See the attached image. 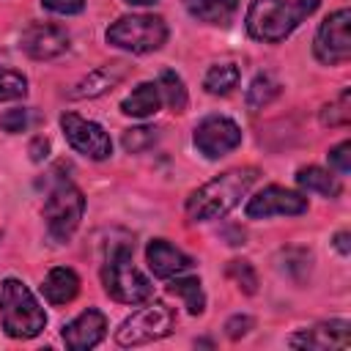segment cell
<instances>
[{
	"instance_id": "1",
	"label": "cell",
	"mask_w": 351,
	"mask_h": 351,
	"mask_svg": "<svg viewBox=\"0 0 351 351\" xmlns=\"http://www.w3.org/2000/svg\"><path fill=\"white\" fill-rule=\"evenodd\" d=\"M255 178H258V170L255 167H233V170H225L222 176L211 178L208 184H203L200 189H195L186 197V217L192 222H208V219L225 217L250 192V186L255 184Z\"/></svg>"
},
{
	"instance_id": "2",
	"label": "cell",
	"mask_w": 351,
	"mask_h": 351,
	"mask_svg": "<svg viewBox=\"0 0 351 351\" xmlns=\"http://www.w3.org/2000/svg\"><path fill=\"white\" fill-rule=\"evenodd\" d=\"M321 0H252L247 8V33L258 41L277 44L288 38Z\"/></svg>"
},
{
	"instance_id": "3",
	"label": "cell",
	"mask_w": 351,
	"mask_h": 351,
	"mask_svg": "<svg viewBox=\"0 0 351 351\" xmlns=\"http://www.w3.org/2000/svg\"><path fill=\"white\" fill-rule=\"evenodd\" d=\"M0 321L8 337L30 340L47 326V313L22 280H3L0 285Z\"/></svg>"
},
{
	"instance_id": "4",
	"label": "cell",
	"mask_w": 351,
	"mask_h": 351,
	"mask_svg": "<svg viewBox=\"0 0 351 351\" xmlns=\"http://www.w3.org/2000/svg\"><path fill=\"white\" fill-rule=\"evenodd\" d=\"M101 282L104 291L123 304H140L145 299H151L154 285L132 266V247L129 244H115L107 252L104 269H101Z\"/></svg>"
},
{
	"instance_id": "5",
	"label": "cell",
	"mask_w": 351,
	"mask_h": 351,
	"mask_svg": "<svg viewBox=\"0 0 351 351\" xmlns=\"http://www.w3.org/2000/svg\"><path fill=\"white\" fill-rule=\"evenodd\" d=\"M107 41L118 49L145 55V52L159 49L167 41V25H165V19H159L154 14L121 16L118 22H112L107 27Z\"/></svg>"
},
{
	"instance_id": "6",
	"label": "cell",
	"mask_w": 351,
	"mask_h": 351,
	"mask_svg": "<svg viewBox=\"0 0 351 351\" xmlns=\"http://www.w3.org/2000/svg\"><path fill=\"white\" fill-rule=\"evenodd\" d=\"M82 211H85L82 192L71 181H58L49 189L47 203H44V219H47L49 236L55 241H69L82 219Z\"/></svg>"
},
{
	"instance_id": "7",
	"label": "cell",
	"mask_w": 351,
	"mask_h": 351,
	"mask_svg": "<svg viewBox=\"0 0 351 351\" xmlns=\"http://www.w3.org/2000/svg\"><path fill=\"white\" fill-rule=\"evenodd\" d=\"M173 313L170 307H165L162 302H154V304H145L140 310H134L115 332V340L118 346L123 348H132V346H145V343H154L159 337H167L170 329H173Z\"/></svg>"
},
{
	"instance_id": "8",
	"label": "cell",
	"mask_w": 351,
	"mask_h": 351,
	"mask_svg": "<svg viewBox=\"0 0 351 351\" xmlns=\"http://www.w3.org/2000/svg\"><path fill=\"white\" fill-rule=\"evenodd\" d=\"M348 25H351V11L348 8H340L335 14H329L318 33H315V44H313V52L321 63L326 66H340L351 58V33H348Z\"/></svg>"
},
{
	"instance_id": "9",
	"label": "cell",
	"mask_w": 351,
	"mask_h": 351,
	"mask_svg": "<svg viewBox=\"0 0 351 351\" xmlns=\"http://www.w3.org/2000/svg\"><path fill=\"white\" fill-rule=\"evenodd\" d=\"M60 129H63L66 140L71 143V148L85 154V156H90V159H107L112 154L110 134L99 123L85 121L77 112H63L60 115Z\"/></svg>"
},
{
	"instance_id": "10",
	"label": "cell",
	"mask_w": 351,
	"mask_h": 351,
	"mask_svg": "<svg viewBox=\"0 0 351 351\" xmlns=\"http://www.w3.org/2000/svg\"><path fill=\"white\" fill-rule=\"evenodd\" d=\"M195 145L208 159L225 156V154H230L233 148L241 145V129L230 118L211 115V118H206V121L197 123V129H195Z\"/></svg>"
},
{
	"instance_id": "11",
	"label": "cell",
	"mask_w": 351,
	"mask_h": 351,
	"mask_svg": "<svg viewBox=\"0 0 351 351\" xmlns=\"http://www.w3.org/2000/svg\"><path fill=\"white\" fill-rule=\"evenodd\" d=\"M302 211H307V197H302L299 192H291L285 186H274V184L261 189L255 197H250L247 208H244V214L250 219H266V217H274V214L293 217V214H302Z\"/></svg>"
},
{
	"instance_id": "12",
	"label": "cell",
	"mask_w": 351,
	"mask_h": 351,
	"mask_svg": "<svg viewBox=\"0 0 351 351\" xmlns=\"http://www.w3.org/2000/svg\"><path fill=\"white\" fill-rule=\"evenodd\" d=\"M19 44L33 60H49L69 49V33H66V27L52 25V22H30L25 27Z\"/></svg>"
},
{
	"instance_id": "13",
	"label": "cell",
	"mask_w": 351,
	"mask_h": 351,
	"mask_svg": "<svg viewBox=\"0 0 351 351\" xmlns=\"http://www.w3.org/2000/svg\"><path fill=\"white\" fill-rule=\"evenodd\" d=\"M293 348H310V351H332V348H348L351 346V324L348 321H321L313 329H304L288 340Z\"/></svg>"
},
{
	"instance_id": "14",
	"label": "cell",
	"mask_w": 351,
	"mask_h": 351,
	"mask_svg": "<svg viewBox=\"0 0 351 351\" xmlns=\"http://www.w3.org/2000/svg\"><path fill=\"white\" fill-rule=\"evenodd\" d=\"M132 66L126 60H112V63H104L99 69H93L90 74H85L71 90H69V99H96L107 90H112L118 82H123L129 77Z\"/></svg>"
},
{
	"instance_id": "15",
	"label": "cell",
	"mask_w": 351,
	"mask_h": 351,
	"mask_svg": "<svg viewBox=\"0 0 351 351\" xmlns=\"http://www.w3.org/2000/svg\"><path fill=\"white\" fill-rule=\"evenodd\" d=\"M104 329H107V321L99 310L88 307L85 313H80L71 324L63 326V343L71 348V351H85V348H93L101 337H104Z\"/></svg>"
},
{
	"instance_id": "16",
	"label": "cell",
	"mask_w": 351,
	"mask_h": 351,
	"mask_svg": "<svg viewBox=\"0 0 351 351\" xmlns=\"http://www.w3.org/2000/svg\"><path fill=\"white\" fill-rule=\"evenodd\" d=\"M145 258H148V269L162 280L176 277V274H181V271H186L192 266V258L184 255L178 247H173L165 239H154L148 244V250H145Z\"/></svg>"
},
{
	"instance_id": "17",
	"label": "cell",
	"mask_w": 351,
	"mask_h": 351,
	"mask_svg": "<svg viewBox=\"0 0 351 351\" xmlns=\"http://www.w3.org/2000/svg\"><path fill=\"white\" fill-rule=\"evenodd\" d=\"M41 293H44V299H47L49 304H69V302L80 293V277H77L71 269L58 266V269H52V271L44 277Z\"/></svg>"
},
{
	"instance_id": "18",
	"label": "cell",
	"mask_w": 351,
	"mask_h": 351,
	"mask_svg": "<svg viewBox=\"0 0 351 351\" xmlns=\"http://www.w3.org/2000/svg\"><path fill=\"white\" fill-rule=\"evenodd\" d=\"M186 11L208 25H228L239 11V0H184Z\"/></svg>"
},
{
	"instance_id": "19",
	"label": "cell",
	"mask_w": 351,
	"mask_h": 351,
	"mask_svg": "<svg viewBox=\"0 0 351 351\" xmlns=\"http://www.w3.org/2000/svg\"><path fill=\"white\" fill-rule=\"evenodd\" d=\"M162 104V93H159V85L154 82H140L123 101H121V110L126 115H134V118H148L159 110Z\"/></svg>"
},
{
	"instance_id": "20",
	"label": "cell",
	"mask_w": 351,
	"mask_h": 351,
	"mask_svg": "<svg viewBox=\"0 0 351 351\" xmlns=\"http://www.w3.org/2000/svg\"><path fill=\"white\" fill-rule=\"evenodd\" d=\"M296 184L307 192H318L324 197H337L340 195V184L335 176H329V170H321V167H302L296 173Z\"/></svg>"
},
{
	"instance_id": "21",
	"label": "cell",
	"mask_w": 351,
	"mask_h": 351,
	"mask_svg": "<svg viewBox=\"0 0 351 351\" xmlns=\"http://www.w3.org/2000/svg\"><path fill=\"white\" fill-rule=\"evenodd\" d=\"M277 96H280V82L269 74H258L247 88V107H250V112H258L266 104H271Z\"/></svg>"
},
{
	"instance_id": "22",
	"label": "cell",
	"mask_w": 351,
	"mask_h": 351,
	"mask_svg": "<svg viewBox=\"0 0 351 351\" xmlns=\"http://www.w3.org/2000/svg\"><path fill=\"white\" fill-rule=\"evenodd\" d=\"M167 291L176 293V296H181L184 304H186V310L192 315H200L203 313L206 296H203V288H200V280L197 277H176V280H170Z\"/></svg>"
},
{
	"instance_id": "23",
	"label": "cell",
	"mask_w": 351,
	"mask_h": 351,
	"mask_svg": "<svg viewBox=\"0 0 351 351\" xmlns=\"http://www.w3.org/2000/svg\"><path fill=\"white\" fill-rule=\"evenodd\" d=\"M239 85V69L233 63H217L208 69V74L203 77V88L214 96H225Z\"/></svg>"
},
{
	"instance_id": "24",
	"label": "cell",
	"mask_w": 351,
	"mask_h": 351,
	"mask_svg": "<svg viewBox=\"0 0 351 351\" xmlns=\"http://www.w3.org/2000/svg\"><path fill=\"white\" fill-rule=\"evenodd\" d=\"M159 93H162V99L167 101V107L170 110H184L186 107V88H184V80L173 71V69H165L162 74H159Z\"/></svg>"
},
{
	"instance_id": "25",
	"label": "cell",
	"mask_w": 351,
	"mask_h": 351,
	"mask_svg": "<svg viewBox=\"0 0 351 351\" xmlns=\"http://www.w3.org/2000/svg\"><path fill=\"white\" fill-rule=\"evenodd\" d=\"M351 121V90L346 88L335 101H329L321 110V123L324 126H346Z\"/></svg>"
},
{
	"instance_id": "26",
	"label": "cell",
	"mask_w": 351,
	"mask_h": 351,
	"mask_svg": "<svg viewBox=\"0 0 351 351\" xmlns=\"http://www.w3.org/2000/svg\"><path fill=\"white\" fill-rule=\"evenodd\" d=\"M159 140V129L156 126H134V129H126L121 143L129 154H140V151H148L154 143Z\"/></svg>"
},
{
	"instance_id": "27",
	"label": "cell",
	"mask_w": 351,
	"mask_h": 351,
	"mask_svg": "<svg viewBox=\"0 0 351 351\" xmlns=\"http://www.w3.org/2000/svg\"><path fill=\"white\" fill-rule=\"evenodd\" d=\"M27 93V80L14 69H0V101L22 99Z\"/></svg>"
},
{
	"instance_id": "28",
	"label": "cell",
	"mask_w": 351,
	"mask_h": 351,
	"mask_svg": "<svg viewBox=\"0 0 351 351\" xmlns=\"http://www.w3.org/2000/svg\"><path fill=\"white\" fill-rule=\"evenodd\" d=\"M228 277L244 291V293H255L258 291V274H255V269L247 263V261H230L228 263Z\"/></svg>"
},
{
	"instance_id": "29",
	"label": "cell",
	"mask_w": 351,
	"mask_h": 351,
	"mask_svg": "<svg viewBox=\"0 0 351 351\" xmlns=\"http://www.w3.org/2000/svg\"><path fill=\"white\" fill-rule=\"evenodd\" d=\"M27 121H30V115H27L25 107H14V110H5V112L0 115V126H3V132H8V134L25 132V129H27Z\"/></svg>"
},
{
	"instance_id": "30",
	"label": "cell",
	"mask_w": 351,
	"mask_h": 351,
	"mask_svg": "<svg viewBox=\"0 0 351 351\" xmlns=\"http://www.w3.org/2000/svg\"><path fill=\"white\" fill-rule=\"evenodd\" d=\"M329 165L337 170V173H348L351 170V143H340L329 151Z\"/></svg>"
},
{
	"instance_id": "31",
	"label": "cell",
	"mask_w": 351,
	"mask_h": 351,
	"mask_svg": "<svg viewBox=\"0 0 351 351\" xmlns=\"http://www.w3.org/2000/svg\"><path fill=\"white\" fill-rule=\"evenodd\" d=\"M250 329H252V318H250V315H233V318L225 324V335H228L230 340L244 337Z\"/></svg>"
},
{
	"instance_id": "32",
	"label": "cell",
	"mask_w": 351,
	"mask_h": 351,
	"mask_svg": "<svg viewBox=\"0 0 351 351\" xmlns=\"http://www.w3.org/2000/svg\"><path fill=\"white\" fill-rule=\"evenodd\" d=\"M41 5L55 14H80L85 8V0H41Z\"/></svg>"
},
{
	"instance_id": "33",
	"label": "cell",
	"mask_w": 351,
	"mask_h": 351,
	"mask_svg": "<svg viewBox=\"0 0 351 351\" xmlns=\"http://www.w3.org/2000/svg\"><path fill=\"white\" fill-rule=\"evenodd\" d=\"M27 154H30V159H33V162H44V159H47V154H49V140L36 137V140L30 143Z\"/></svg>"
},
{
	"instance_id": "34",
	"label": "cell",
	"mask_w": 351,
	"mask_h": 351,
	"mask_svg": "<svg viewBox=\"0 0 351 351\" xmlns=\"http://www.w3.org/2000/svg\"><path fill=\"white\" fill-rule=\"evenodd\" d=\"M335 247H337L343 255H348V252H351V244H348V233H346V230H340V233L335 236Z\"/></svg>"
},
{
	"instance_id": "35",
	"label": "cell",
	"mask_w": 351,
	"mask_h": 351,
	"mask_svg": "<svg viewBox=\"0 0 351 351\" xmlns=\"http://www.w3.org/2000/svg\"><path fill=\"white\" fill-rule=\"evenodd\" d=\"M123 3H129V5H148V3H156V0H123Z\"/></svg>"
}]
</instances>
